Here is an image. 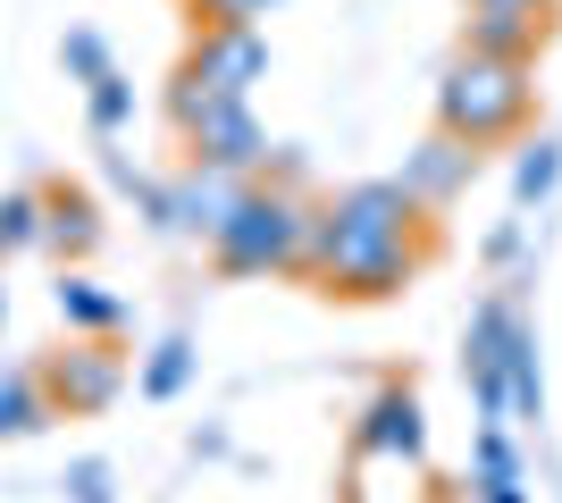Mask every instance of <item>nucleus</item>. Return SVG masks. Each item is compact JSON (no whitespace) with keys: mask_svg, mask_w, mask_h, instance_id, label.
Segmentation results:
<instances>
[{"mask_svg":"<svg viewBox=\"0 0 562 503\" xmlns=\"http://www.w3.org/2000/svg\"><path fill=\"white\" fill-rule=\"evenodd\" d=\"M303 236H311V210L294 193L244 185L227 202V218L211 227V252L227 277H269V268H303Z\"/></svg>","mask_w":562,"mask_h":503,"instance_id":"nucleus-2","label":"nucleus"},{"mask_svg":"<svg viewBox=\"0 0 562 503\" xmlns=\"http://www.w3.org/2000/svg\"><path fill=\"white\" fill-rule=\"evenodd\" d=\"M50 420V395L34 369H0V436H34Z\"/></svg>","mask_w":562,"mask_h":503,"instance_id":"nucleus-13","label":"nucleus"},{"mask_svg":"<svg viewBox=\"0 0 562 503\" xmlns=\"http://www.w3.org/2000/svg\"><path fill=\"white\" fill-rule=\"evenodd\" d=\"M352 454H403V461H420V454H428L420 403H412L403 386H386V395L361 411V428H352Z\"/></svg>","mask_w":562,"mask_h":503,"instance_id":"nucleus-8","label":"nucleus"},{"mask_svg":"<svg viewBox=\"0 0 562 503\" xmlns=\"http://www.w3.org/2000/svg\"><path fill=\"white\" fill-rule=\"evenodd\" d=\"M59 59H68V76H85V84H93V76H110V50H101V34H85V25L59 43Z\"/></svg>","mask_w":562,"mask_h":503,"instance_id":"nucleus-18","label":"nucleus"},{"mask_svg":"<svg viewBox=\"0 0 562 503\" xmlns=\"http://www.w3.org/2000/svg\"><path fill=\"white\" fill-rule=\"evenodd\" d=\"M412 218L420 202L395 185V176H370V185L336 193L328 210H311V236H303V268L319 277L328 294H352V302H378L412 277Z\"/></svg>","mask_w":562,"mask_h":503,"instance_id":"nucleus-1","label":"nucleus"},{"mask_svg":"<svg viewBox=\"0 0 562 503\" xmlns=\"http://www.w3.org/2000/svg\"><path fill=\"white\" fill-rule=\"evenodd\" d=\"M538 25L546 18H520V9H479V18H470V50H487V59H529V50H538Z\"/></svg>","mask_w":562,"mask_h":503,"instance_id":"nucleus-12","label":"nucleus"},{"mask_svg":"<svg viewBox=\"0 0 562 503\" xmlns=\"http://www.w3.org/2000/svg\"><path fill=\"white\" fill-rule=\"evenodd\" d=\"M395 185L412 193L420 210H437V202H453V193L470 185V144H462V135H428V144L412 151V160H403V176H395Z\"/></svg>","mask_w":562,"mask_h":503,"instance_id":"nucleus-9","label":"nucleus"},{"mask_svg":"<svg viewBox=\"0 0 562 503\" xmlns=\"http://www.w3.org/2000/svg\"><path fill=\"white\" fill-rule=\"evenodd\" d=\"M554 176H562V151L554 144H529V151H520V168H513V193H520V202H538V193H554Z\"/></svg>","mask_w":562,"mask_h":503,"instance_id":"nucleus-17","label":"nucleus"},{"mask_svg":"<svg viewBox=\"0 0 562 503\" xmlns=\"http://www.w3.org/2000/svg\"><path fill=\"white\" fill-rule=\"evenodd\" d=\"M487 503H520V479L513 487H487Z\"/></svg>","mask_w":562,"mask_h":503,"instance_id":"nucleus-22","label":"nucleus"},{"mask_svg":"<svg viewBox=\"0 0 562 503\" xmlns=\"http://www.w3.org/2000/svg\"><path fill=\"white\" fill-rule=\"evenodd\" d=\"M269 0H193V25H252Z\"/></svg>","mask_w":562,"mask_h":503,"instance_id":"nucleus-19","label":"nucleus"},{"mask_svg":"<svg viewBox=\"0 0 562 503\" xmlns=\"http://www.w3.org/2000/svg\"><path fill=\"white\" fill-rule=\"evenodd\" d=\"M168 118H177V135H186V160H202V168H227V176H252V168L269 160V135H260L252 101L202 93L193 76H177V84H168Z\"/></svg>","mask_w":562,"mask_h":503,"instance_id":"nucleus-4","label":"nucleus"},{"mask_svg":"<svg viewBox=\"0 0 562 503\" xmlns=\"http://www.w3.org/2000/svg\"><path fill=\"white\" fill-rule=\"evenodd\" d=\"M85 93H93V135H117V126L135 118V84H126V76H93V84H85Z\"/></svg>","mask_w":562,"mask_h":503,"instance_id":"nucleus-16","label":"nucleus"},{"mask_svg":"<svg viewBox=\"0 0 562 503\" xmlns=\"http://www.w3.org/2000/svg\"><path fill=\"white\" fill-rule=\"evenodd\" d=\"M126 386V361L110 353V335H85V344H68V353L50 361V378H43V395H50V411L68 403V411H101Z\"/></svg>","mask_w":562,"mask_h":503,"instance_id":"nucleus-7","label":"nucleus"},{"mask_svg":"<svg viewBox=\"0 0 562 503\" xmlns=\"http://www.w3.org/2000/svg\"><path fill=\"white\" fill-rule=\"evenodd\" d=\"M0 311H9V294H0Z\"/></svg>","mask_w":562,"mask_h":503,"instance_id":"nucleus-23","label":"nucleus"},{"mask_svg":"<svg viewBox=\"0 0 562 503\" xmlns=\"http://www.w3.org/2000/svg\"><path fill=\"white\" fill-rule=\"evenodd\" d=\"M59 319H68L76 335H117V328H126V302H117V294H101L93 277H76V268H68V277H59Z\"/></svg>","mask_w":562,"mask_h":503,"instance_id":"nucleus-11","label":"nucleus"},{"mask_svg":"<svg viewBox=\"0 0 562 503\" xmlns=\"http://www.w3.org/2000/svg\"><path fill=\"white\" fill-rule=\"evenodd\" d=\"M68 503H117V495H110V470H101V461H76Z\"/></svg>","mask_w":562,"mask_h":503,"instance_id":"nucleus-20","label":"nucleus"},{"mask_svg":"<svg viewBox=\"0 0 562 503\" xmlns=\"http://www.w3.org/2000/svg\"><path fill=\"white\" fill-rule=\"evenodd\" d=\"M43 243L68 252V261H85L101 243V202L85 185H43Z\"/></svg>","mask_w":562,"mask_h":503,"instance_id":"nucleus-10","label":"nucleus"},{"mask_svg":"<svg viewBox=\"0 0 562 503\" xmlns=\"http://www.w3.org/2000/svg\"><path fill=\"white\" fill-rule=\"evenodd\" d=\"M244 193V176H227V168H202V160H186L168 185H151V227H168V236H211L218 218H227V202Z\"/></svg>","mask_w":562,"mask_h":503,"instance_id":"nucleus-5","label":"nucleus"},{"mask_svg":"<svg viewBox=\"0 0 562 503\" xmlns=\"http://www.w3.org/2000/svg\"><path fill=\"white\" fill-rule=\"evenodd\" d=\"M186 378H193V344H186V335H168L160 353L143 361V395H151V403H168V395H186Z\"/></svg>","mask_w":562,"mask_h":503,"instance_id":"nucleus-15","label":"nucleus"},{"mask_svg":"<svg viewBox=\"0 0 562 503\" xmlns=\"http://www.w3.org/2000/svg\"><path fill=\"white\" fill-rule=\"evenodd\" d=\"M34 243H43V185L0 193V261H9V252H34Z\"/></svg>","mask_w":562,"mask_h":503,"instance_id":"nucleus-14","label":"nucleus"},{"mask_svg":"<svg viewBox=\"0 0 562 503\" xmlns=\"http://www.w3.org/2000/svg\"><path fill=\"white\" fill-rule=\"evenodd\" d=\"M470 9H520V18H546V0H470Z\"/></svg>","mask_w":562,"mask_h":503,"instance_id":"nucleus-21","label":"nucleus"},{"mask_svg":"<svg viewBox=\"0 0 562 503\" xmlns=\"http://www.w3.org/2000/svg\"><path fill=\"white\" fill-rule=\"evenodd\" d=\"M177 76H193L202 93H227V101H244V93L260 84V76H269V43H260L252 25H202Z\"/></svg>","mask_w":562,"mask_h":503,"instance_id":"nucleus-6","label":"nucleus"},{"mask_svg":"<svg viewBox=\"0 0 562 503\" xmlns=\"http://www.w3.org/2000/svg\"><path fill=\"white\" fill-rule=\"evenodd\" d=\"M529 118V59H487V50H462L437 84V126L462 135V144H495Z\"/></svg>","mask_w":562,"mask_h":503,"instance_id":"nucleus-3","label":"nucleus"}]
</instances>
